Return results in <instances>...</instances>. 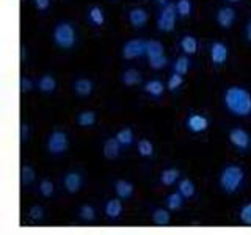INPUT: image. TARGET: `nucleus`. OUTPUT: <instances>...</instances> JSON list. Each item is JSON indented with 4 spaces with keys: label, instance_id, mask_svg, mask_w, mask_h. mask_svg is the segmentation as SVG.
<instances>
[{
    "label": "nucleus",
    "instance_id": "obj_1",
    "mask_svg": "<svg viewBox=\"0 0 251 235\" xmlns=\"http://www.w3.org/2000/svg\"><path fill=\"white\" fill-rule=\"evenodd\" d=\"M225 107L235 116H248L251 113V94L242 86H229L223 96Z\"/></svg>",
    "mask_w": 251,
    "mask_h": 235
},
{
    "label": "nucleus",
    "instance_id": "obj_2",
    "mask_svg": "<svg viewBox=\"0 0 251 235\" xmlns=\"http://www.w3.org/2000/svg\"><path fill=\"white\" fill-rule=\"evenodd\" d=\"M243 179H245L243 169L240 166H235V164H229L220 174V187L223 188L225 193L231 194L234 191H237V188L242 185Z\"/></svg>",
    "mask_w": 251,
    "mask_h": 235
},
{
    "label": "nucleus",
    "instance_id": "obj_3",
    "mask_svg": "<svg viewBox=\"0 0 251 235\" xmlns=\"http://www.w3.org/2000/svg\"><path fill=\"white\" fill-rule=\"evenodd\" d=\"M53 41L61 49H71L75 44V31L69 22H60L53 30Z\"/></svg>",
    "mask_w": 251,
    "mask_h": 235
},
{
    "label": "nucleus",
    "instance_id": "obj_4",
    "mask_svg": "<svg viewBox=\"0 0 251 235\" xmlns=\"http://www.w3.org/2000/svg\"><path fill=\"white\" fill-rule=\"evenodd\" d=\"M176 5L175 3H168L167 6L162 8V11L157 18V28L163 33H170V31L175 30V24H176Z\"/></svg>",
    "mask_w": 251,
    "mask_h": 235
},
{
    "label": "nucleus",
    "instance_id": "obj_5",
    "mask_svg": "<svg viewBox=\"0 0 251 235\" xmlns=\"http://www.w3.org/2000/svg\"><path fill=\"white\" fill-rule=\"evenodd\" d=\"M47 149L53 155H60L68 149V137L65 132L53 130L47 138Z\"/></svg>",
    "mask_w": 251,
    "mask_h": 235
},
{
    "label": "nucleus",
    "instance_id": "obj_6",
    "mask_svg": "<svg viewBox=\"0 0 251 235\" xmlns=\"http://www.w3.org/2000/svg\"><path fill=\"white\" fill-rule=\"evenodd\" d=\"M146 44L148 41H143V39H130L123 47V58L133 60L141 55H146Z\"/></svg>",
    "mask_w": 251,
    "mask_h": 235
},
{
    "label": "nucleus",
    "instance_id": "obj_7",
    "mask_svg": "<svg viewBox=\"0 0 251 235\" xmlns=\"http://www.w3.org/2000/svg\"><path fill=\"white\" fill-rule=\"evenodd\" d=\"M229 141L231 144L235 146L240 151H247L250 147V135L247 130H243L240 127H235L229 132Z\"/></svg>",
    "mask_w": 251,
    "mask_h": 235
},
{
    "label": "nucleus",
    "instance_id": "obj_8",
    "mask_svg": "<svg viewBox=\"0 0 251 235\" xmlns=\"http://www.w3.org/2000/svg\"><path fill=\"white\" fill-rule=\"evenodd\" d=\"M227 55H229V50H227L226 44L217 41V43H214L210 46V60H212L214 65H217V66L223 65V63L226 61V58H227Z\"/></svg>",
    "mask_w": 251,
    "mask_h": 235
},
{
    "label": "nucleus",
    "instance_id": "obj_9",
    "mask_svg": "<svg viewBox=\"0 0 251 235\" xmlns=\"http://www.w3.org/2000/svg\"><path fill=\"white\" fill-rule=\"evenodd\" d=\"M187 127L193 133L204 132V130H207V127H209V119L206 116L198 115V113L190 115V116H188V119H187Z\"/></svg>",
    "mask_w": 251,
    "mask_h": 235
},
{
    "label": "nucleus",
    "instance_id": "obj_10",
    "mask_svg": "<svg viewBox=\"0 0 251 235\" xmlns=\"http://www.w3.org/2000/svg\"><path fill=\"white\" fill-rule=\"evenodd\" d=\"M234 21H235V11H234V8H231V6L220 8L218 13H217V22H218L220 27L231 28Z\"/></svg>",
    "mask_w": 251,
    "mask_h": 235
},
{
    "label": "nucleus",
    "instance_id": "obj_11",
    "mask_svg": "<svg viewBox=\"0 0 251 235\" xmlns=\"http://www.w3.org/2000/svg\"><path fill=\"white\" fill-rule=\"evenodd\" d=\"M129 22L135 28L145 27V24L148 22V13L145 8H132L129 11Z\"/></svg>",
    "mask_w": 251,
    "mask_h": 235
},
{
    "label": "nucleus",
    "instance_id": "obj_12",
    "mask_svg": "<svg viewBox=\"0 0 251 235\" xmlns=\"http://www.w3.org/2000/svg\"><path fill=\"white\" fill-rule=\"evenodd\" d=\"M63 184H65L68 193H77L82 187V176L78 174V172H68L65 176V180H63Z\"/></svg>",
    "mask_w": 251,
    "mask_h": 235
},
{
    "label": "nucleus",
    "instance_id": "obj_13",
    "mask_svg": "<svg viewBox=\"0 0 251 235\" xmlns=\"http://www.w3.org/2000/svg\"><path fill=\"white\" fill-rule=\"evenodd\" d=\"M120 152H121V143L116 138H108L104 143V155H105V159L113 160V159H116L118 155H120Z\"/></svg>",
    "mask_w": 251,
    "mask_h": 235
},
{
    "label": "nucleus",
    "instance_id": "obj_14",
    "mask_svg": "<svg viewBox=\"0 0 251 235\" xmlns=\"http://www.w3.org/2000/svg\"><path fill=\"white\" fill-rule=\"evenodd\" d=\"M115 191L120 199H129L133 194V185L127 180H118L115 184Z\"/></svg>",
    "mask_w": 251,
    "mask_h": 235
},
{
    "label": "nucleus",
    "instance_id": "obj_15",
    "mask_svg": "<svg viewBox=\"0 0 251 235\" xmlns=\"http://www.w3.org/2000/svg\"><path fill=\"white\" fill-rule=\"evenodd\" d=\"M105 215L112 219H116L120 218L121 213H123V204L120 199H110L107 204H105Z\"/></svg>",
    "mask_w": 251,
    "mask_h": 235
},
{
    "label": "nucleus",
    "instance_id": "obj_16",
    "mask_svg": "<svg viewBox=\"0 0 251 235\" xmlns=\"http://www.w3.org/2000/svg\"><path fill=\"white\" fill-rule=\"evenodd\" d=\"M74 91L78 96H90L93 93V82L88 78H78L74 83Z\"/></svg>",
    "mask_w": 251,
    "mask_h": 235
},
{
    "label": "nucleus",
    "instance_id": "obj_17",
    "mask_svg": "<svg viewBox=\"0 0 251 235\" xmlns=\"http://www.w3.org/2000/svg\"><path fill=\"white\" fill-rule=\"evenodd\" d=\"M180 49L187 55H193L198 50V43H196V39L192 35H185L180 39Z\"/></svg>",
    "mask_w": 251,
    "mask_h": 235
},
{
    "label": "nucleus",
    "instance_id": "obj_18",
    "mask_svg": "<svg viewBox=\"0 0 251 235\" xmlns=\"http://www.w3.org/2000/svg\"><path fill=\"white\" fill-rule=\"evenodd\" d=\"M145 91L152 97H160L163 94V83L160 80H149L145 83Z\"/></svg>",
    "mask_w": 251,
    "mask_h": 235
},
{
    "label": "nucleus",
    "instance_id": "obj_19",
    "mask_svg": "<svg viewBox=\"0 0 251 235\" xmlns=\"http://www.w3.org/2000/svg\"><path fill=\"white\" fill-rule=\"evenodd\" d=\"M38 86H39V91H43V93H53L55 88H57V82H55V78L52 75H43L39 78Z\"/></svg>",
    "mask_w": 251,
    "mask_h": 235
},
{
    "label": "nucleus",
    "instance_id": "obj_20",
    "mask_svg": "<svg viewBox=\"0 0 251 235\" xmlns=\"http://www.w3.org/2000/svg\"><path fill=\"white\" fill-rule=\"evenodd\" d=\"M121 80L124 85H127V86H133V85H138L140 80H141V75L137 69H127V70H124V74L121 77Z\"/></svg>",
    "mask_w": 251,
    "mask_h": 235
},
{
    "label": "nucleus",
    "instance_id": "obj_21",
    "mask_svg": "<svg viewBox=\"0 0 251 235\" xmlns=\"http://www.w3.org/2000/svg\"><path fill=\"white\" fill-rule=\"evenodd\" d=\"M146 55L148 58H157V57H162L163 55V46L159 41H148L146 44Z\"/></svg>",
    "mask_w": 251,
    "mask_h": 235
},
{
    "label": "nucleus",
    "instance_id": "obj_22",
    "mask_svg": "<svg viewBox=\"0 0 251 235\" xmlns=\"http://www.w3.org/2000/svg\"><path fill=\"white\" fill-rule=\"evenodd\" d=\"M179 179V171L175 168H170V169H165L162 171L160 174V182L167 187H171L173 184H176V180Z\"/></svg>",
    "mask_w": 251,
    "mask_h": 235
},
{
    "label": "nucleus",
    "instance_id": "obj_23",
    "mask_svg": "<svg viewBox=\"0 0 251 235\" xmlns=\"http://www.w3.org/2000/svg\"><path fill=\"white\" fill-rule=\"evenodd\" d=\"M177 191L182 194L185 199L192 198V196L195 194V184L192 182V180H188V179L180 180L179 187H177Z\"/></svg>",
    "mask_w": 251,
    "mask_h": 235
},
{
    "label": "nucleus",
    "instance_id": "obj_24",
    "mask_svg": "<svg viewBox=\"0 0 251 235\" xmlns=\"http://www.w3.org/2000/svg\"><path fill=\"white\" fill-rule=\"evenodd\" d=\"M88 18L90 21L94 24V25H104L105 22V16H104V11L100 10L99 6H91L90 11H88Z\"/></svg>",
    "mask_w": 251,
    "mask_h": 235
},
{
    "label": "nucleus",
    "instance_id": "obj_25",
    "mask_svg": "<svg viewBox=\"0 0 251 235\" xmlns=\"http://www.w3.org/2000/svg\"><path fill=\"white\" fill-rule=\"evenodd\" d=\"M184 199L185 198L179 191L177 193H171V194H168V198H167V207L170 210H179L180 207H182Z\"/></svg>",
    "mask_w": 251,
    "mask_h": 235
},
{
    "label": "nucleus",
    "instance_id": "obj_26",
    "mask_svg": "<svg viewBox=\"0 0 251 235\" xmlns=\"http://www.w3.org/2000/svg\"><path fill=\"white\" fill-rule=\"evenodd\" d=\"M152 221L157 226H168L170 223V213L165 209H155L152 213Z\"/></svg>",
    "mask_w": 251,
    "mask_h": 235
},
{
    "label": "nucleus",
    "instance_id": "obj_27",
    "mask_svg": "<svg viewBox=\"0 0 251 235\" xmlns=\"http://www.w3.org/2000/svg\"><path fill=\"white\" fill-rule=\"evenodd\" d=\"M78 124L82 125V127H91V125L96 122V115L91 110H86V112H82L77 118Z\"/></svg>",
    "mask_w": 251,
    "mask_h": 235
},
{
    "label": "nucleus",
    "instance_id": "obj_28",
    "mask_svg": "<svg viewBox=\"0 0 251 235\" xmlns=\"http://www.w3.org/2000/svg\"><path fill=\"white\" fill-rule=\"evenodd\" d=\"M118 141L121 143V146H129L132 144V141H133V132L132 129L129 127H126V129H121L120 132L116 133V137H115Z\"/></svg>",
    "mask_w": 251,
    "mask_h": 235
},
{
    "label": "nucleus",
    "instance_id": "obj_29",
    "mask_svg": "<svg viewBox=\"0 0 251 235\" xmlns=\"http://www.w3.org/2000/svg\"><path fill=\"white\" fill-rule=\"evenodd\" d=\"M35 180V171L31 166H28V164H24V166L21 168V182L24 185H28Z\"/></svg>",
    "mask_w": 251,
    "mask_h": 235
},
{
    "label": "nucleus",
    "instance_id": "obj_30",
    "mask_svg": "<svg viewBox=\"0 0 251 235\" xmlns=\"http://www.w3.org/2000/svg\"><path fill=\"white\" fill-rule=\"evenodd\" d=\"M176 10L180 18H187L192 13V0H177Z\"/></svg>",
    "mask_w": 251,
    "mask_h": 235
},
{
    "label": "nucleus",
    "instance_id": "obj_31",
    "mask_svg": "<svg viewBox=\"0 0 251 235\" xmlns=\"http://www.w3.org/2000/svg\"><path fill=\"white\" fill-rule=\"evenodd\" d=\"M188 68H190V60L187 57H179L175 63V72L184 75L188 72Z\"/></svg>",
    "mask_w": 251,
    "mask_h": 235
},
{
    "label": "nucleus",
    "instance_id": "obj_32",
    "mask_svg": "<svg viewBox=\"0 0 251 235\" xmlns=\"http://www.w3.org/2000/svg\"><path fill=\"white\" fill-rule=\"evenodd\" d=\"M138 154L141 157H151L154 154V146L151 141L148 140H141L138 143Z\"/></svg>",
    "mask_w": 251,
    "mask_h": 235
},
{
    "label": "nucleus",
    "instance_id": "obj_33",
    "mask_svg": "<svg viewBox=\"0 0 251 235\" xmlns=\"http://www.w3.org/2000/svg\"><path fill=\"white\" fill-rule=\"evenodd\" d=\"M78 215H80V218L85 219V221H93L94 216H96V210L91 206H88V204H85V206H82L80 210H78Z\"/></svg>",
    "mask_w": 251,
    "mask_h": 235
},
{
    "label": "nucleus",
    "instance_id": "obj_34",
    "mask_svg": "<svg viewBox=\"0 0 251 235\" xmlns=\"http://www.w3.org/2000/svg\"><path fill=\"white\" fill-rule=\"evenodd\" d=\"M239 216H240V221H242L243 224L251 226V202L245 204V206H243V207L240 209Z\"/></svg>",
    "mask_w": 251,
    "mask_h": 235
},
{
    "label": "nucleus",
    "instance_id": "obj_35",
    "mask_svg": "<svg viewBox=\"0 0 251 235\" xmlns=\"http://www.w3.org/2000/svg\"><path fill=\"white\" fill-rule=\"evenodd\" d=\"M182 83H184V77L180 74H177V72H175L168 80V90L170 91H176Z\"/></svg>",
    "mask_w": 251,
    "mask_h": 235
},
{
    "label": "nucleus",
    "instance_id": "obj_36",
    "mask_svg": "<svg viewBox=\"0 0 251 235\" xmlns=\"http://www.w3.org/2000/svg\"><path fill=\"white\" fill-rule=\"evenodd\" d=\"M167 57L165 55H162V57H157V58H151L149 60V66H151V69H155V70H159V69H163L165 66H167Z\"/></svg>",
    "mask_w": 251,
    "mask_h": 235
},
{
    "label": "nucleus",
    "instance_id": "obj_37",
    "mask_svg": "<svg viewBox=\"0 0 251 235\" xmlns=\"http://www.w3.org/2000/svg\"><path fill=\"white\" fill-rule=\"evenodd\" d=\"M39 193H41L44 198H49L53 193V184L50 180H43L41 184H39Z\"/></svg>",
    "mask_w": 251,
    "mask_h": 235
},
{
    "label": "nucleus",
    "instance_id": "obj_38",
    "mask_svg": "<svg viewBox=\"0 0 251 235\" xmlns=\"http://www.w3.org/2000/svg\"><path fill=\"white\" fill-rule=\"evenodd\" d=\"M28 216L33 219V221H38V219H41L44 216V210L43 207H39V206H33V207H30L28 210Z\"/></svg>",
    "mask_w": 251,
    "mask_h": 235
},
{
    "label": "nucleus",
    "instance_id": "obj_39",
    "mask_svg": "<svg viewBox=\"0 0 251 235\" xmlns=\"http://www.w3.org/2000/svg\"><path fill=\"white\" fill-rule=\"evenodd\" d=\"M31 88H33V83H31L30 78L22 77V78H21V91H22V93H28Z\"/></svg>",
    "mask_w": 251,
    "mask_h": 235
},
{
    "label": "nucleus",
    "instance_id": "obj_40",
    "mask_svg": "<svg viewBox=\"0 0 251 235\" xmlns=\"http://www.w3.org/2000/svg\"><path fill=\"white\" fill-rule=\"evenodd\" d=\"M33 3L39 11H46L50 5V0H33Z\"/></svg>",
    "mask_w": 251,
    "mask_h": 235
},
{
    "label": "nucleus",
    "instance_id": "obj_41",
    "mask_svg": "<svg viewBox=\"0 0 251 235\" xmlns=\"http://www.w3.org/2000/svg\"><path fill=\"white\" fill-rule=\"evenodd\" d=\"M27 135H28V127L27 124H21V140H27Z\"/></svg>",
    "mask_w": 251,
    "mask_h": 235
},
{
    "label": "nucleus",
    "instance_id": "obj_42",
    "mask_svg": "<svg viewBox=\"0 0 251 235\" xmlns=\"http://www.w3.org/2000/svg\"><path fill=\"white\" fill-rule=\"evenodd\" d=\"M247 38H248V41L251 43V19L248 21V24H247Z\"/></svg>",
    "mask_w": 251,
    "mask_h": 235
},
{
    "label": "nucleus",
    "instance_id": "obj_43",
    "mask_svg": "<svg viewBox=\"0 0 251 235\" xmlns=\"http://www.w3.org/2000/svg\"><path fill=\"white\" fill-rule=\"evenodd\" d=\"M159 3H160L162 6H167V5H168L170 2H168V0H159Z\"/></svg>",
    "mask_w": 251,
    "mask_h": 235
},
{
    "label": "nucleus",
    "instance_id": "obj_44",
    "mask_svg": "<svg viewBox=\"0 0 251 235\" xmlns=\"http://www.w3.org/2000/svg\"><path fill=\"white\" fill-rule=\"evenodd\" d=\"M227 2H239V0H227Z\"/></svg>",
    "mask_w": 251,
    "mask_h": 235
}]
</instances>
